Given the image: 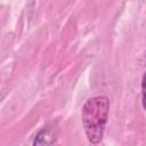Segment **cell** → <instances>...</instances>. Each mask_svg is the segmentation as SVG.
<instances>
[{"label":"cell","instance_id":"obj_1","mask_svg":"<svg viewBox=\"0 0 146 146\" xmlns=\"http://www.w3.org/2000/svg\"><path fill=\"white\" fill-rule=\"evenodd\" d=\"M110 102L105 96L89 98L82 107V123L90 143L98 144L104 135L108 119Z\"/></svg>","mask_w":146,"mask_h":146},{"label":"cell","instance_id":"obj_2","mask_svg":"<svg viewBox=\"0 0 146 146\" xmlns=\"http://www.w3.org/2000/svg\"><path fill=\"white\" fill-rule=\"evenodd\" d=\"M55 140H56L55 129L51 127H44L35 136L33 146H52Z\"/></svg>","mask_w":146,"mask_h":146},{"label":"cell","instance_id":"obj_3","mask_svg":"<svg viewBox=\"0 0 146 146\" xmlns=\"http://www.w3.org/2000/svg\"><path fill=\"white\" fill-rule=\"evenodd\" d=\"M141 97H143V106L146 110V73L144 74L141 81Z\"/></svg>","mask_w":146,"mask_h":146}]
</instances>
